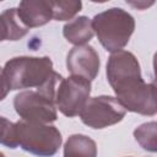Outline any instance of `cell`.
I'll list each match as a JSON object with an SVG mask.
<instances>
[{"label":"cell","mask_w":157,"mask_h":157,"mask_svg":"<svg viewBox=\"0 0 157 157\" xmlns=\"http://www.w3.org/2000/svg\"><path fill=\"white\" fill-rule=\"evenodd\" d=\"M107 78L115 98L125 110L152 117L157 113L155 83H146L136 56L128 50L112 53L107 63Z\"/></svg>","instance_id":"6da1fadb"},{"label":"cell","mask_w":157,"mask_h":157,"mask_svg":"<svg viewBox=\"0 0 157 157\" xmlns=\"http://www.w3.org/2000/svg\"><path fill=\"white\" fill-rule=\"evenodd\" d=\"M2 71L10 91L36 87L52 101L55 99L56 86L63 78L53 70L49 56H16L6 61Z\"/></svg>","instance_id":"7a4b0ae2"},{"label":"cell","mask_w":157,"mask_h":157,"mask_svg":"<svg viewBox=\"0 0 157 157\" xmlns=\"http://www.w3.org/2000/svg\"><path fill=\"white\" fill-rule=\"evenodd\" d=\"M91 21L99 43L110 53L123 50L135 29L134 17L120 7H110L99 12Z\"/></svg>","instance_id":"3957f363"},{"label":"cell","mask_w":157,"mask_h":157,"mask_svg":"<svg viewBox=\"0 0 157 157\" xmlns=\"http://www.w3.org/2000/svg\"><path fill=\"white\" fill-rule=\"evenodd\" d=\"M16 137L20 147L39 157L54 156L63 142L56 126L37 121L18 120L15 123Z\"/></svg>","instance_id":"277c9868"},{"label":"cell","mask_w":157,"mask_h":157,"mask_svg":"<svg viewBox=\"0 0 157 157\" xmlns=\"http://www.w3.org/2000/svg\"><path fill=\"white\" fill-rule=\"evenodd\" d=\"M126 110L112 96L91 97L80 112L81 121L92 129H104L123 120Z\"/></svg>","instance_id":"5b68a950"},{"label":"cell","mask_w":157,"mask_h":157,"mask_svg":"<svg viewBox=\"0 0 157 157\" xmlns=\"http://www.w3.org/2000/svg\"><path fill=\"white\" fill-rule=\"evenodd\" d=\"M91 82L80 76L61 78L55 90V107L69 118L80 114L85 103L90 98Z\"/></svg>","instance_id":"8992f818"},{"label":"cell","mask_w":157,"mask_h":157,"mask_svg":"<svg viewBox=\"0 0 157 157\" xmlns=\"http://www.w3.org/2000/svg\"><path fill=\"white\" fill-rule=\"evenodd\" d=\"M13 108L21 120L49 124L56 120L58 113L54 101L38 91H22L13 98Z\"/></svg>","instance_id":"52a82bcc"},{"label":"cell","mask_w":157,"mask_h":157,"mask_svg":"<svg viewBox=\"0 0 157 157\" xmlns=\"http://www.w3.org/2000/svg\"><path fill=\"white\" fill-rule=\"evenodd\" d=\"M99 55L91 45H80L72 48L66 56V67L74 76H80L90 82L99 72Z\"/></svg>","instance_id":"ba28073f"},{"label":"cell","mask_w":157,"mask_h":157,"mask_svg":"<svg viewBox=\"0 0 157 157\" xmlns=\"http://www.w3.org/2000/svg\"><path fill=\"white\" fill-rule=\"evenodd\" d=\"M20 21L28 29L40 27L53 18L50 1L47 0H25L17 7Z\"/></svg>","instance_id":"9c48e42d"},{"label":"cell","mask_w":157,"mask_h":157,"mask_svg":"<svg viewBox=\"0 0 157 157\" xmlns=\"http://www.w3.org/2000/svg\"><path fill=\"white\" fill-rule=\"evenodd\" d=\"M63 34L66 40L76 47L86 45L93 38L92 21L87 16H78L66 22L63 27Z\"/></svg>","instance_id":"30bf717a"},{"label":"cell","mask_w":157,"mask_h":157,"mask_svg":"<svg viewBox=\"0 0 157 157\" xmlns=\"http://www.w3.org/2000/svg\"><path fill=\"white\" fill-rule=\"evenodd\" d=\"M29 29L20 21L16 7H10L0 13V42L18 40L25 37Z\"/></svg>","instance_id":"8fae6325"},{"label":"cell","mask_w":157,"mask_h":157,"mask_svg":"<svg viewBox=\"0 0 157 157\" xmlns=\"http://www.w3.org/2000/svg\"><path fill=\"white\" fill-rule=\"evenodd\" d=\"M64 157H97V145L86 135L74 134L64 145Z\"/></svg>","instance_id":"7c38bea8"},{"label":"cell","mask_w":157,"mask_h":157,"mask_svg":"<svg viewBox=\"0 0 157 157\" xmlns=\"http://www.w3.org/2000/svg\"><path fill=\"white\" fill-rule=\"evenodd\" d=\"M156 130H157L156 121L144 123L134 130V137L144 150L150 152H156L157 151Z\"/></svg>","instance_id":"4fadbf2b"},{"label":"cell","mask_w":157,"mask_h":157,"mask_svg":"<svg viewBox=\"0 0 157 157\" xmlns=\"http://www.w3.org/2000/svg\"><path fill=\"white\" fill-rule=\"evenodd\" d=\"M53 18L56 21L71 20L82 9V2L77 0H59L50 1Z\"/></svg>","instance_id":"5bb4252c"},{"label":"cell","mask_w":157,"mask_h":157,"mask_svg":"<svg viewBox=\"0 0 157 157\" xmlns=\"http://www.w3.org/2000/svg\"><path fill=\"white\" fill-rule=\"evenodd\" d=\"M0 144L9 148H16L18 146L15 123L10 121L9 119L1 115H0Z\"/></svg>","instance_id":"9a60e30c"},{"label":"cell","mask_w":157,"mask_h":157,"mask_svg":"<svg viewBox=\"0 0 157 157\" xmlns=\"http://www.w3.org/2000/svg\"><path fill=\"white\" fill-rule=\"evenodd\" d=\"M9 92H10L9 83H7V81H6V77H5V75H4L2 69L0 67V102L7 96Z\"/></svg>","instance_id":"2e32d148"},{"label":"cell","mask_w":157,"mask_h":157,"mask_svg":"<svg viewBox=\"0 0 157 157\" xmlns=\"http://www.w3.org/2000/svg\"><path fill=\"white\" fill-rule=\"evenodd\" d=\"M0 157H5V155H4L2 152H0Z\"/></svg>","instance_id":"e0dca14e"}]
</instances>
